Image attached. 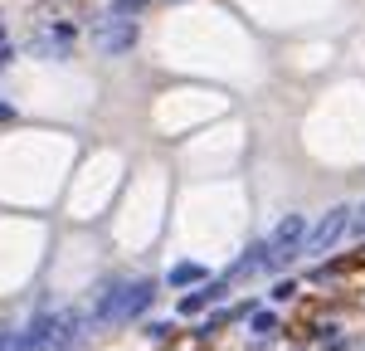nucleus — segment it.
<instances>
[{
	"mask_svg": "<svg viewBox=\"0 0 365 351\" xmlns=\"http://www.w3.org/2000/svg\"><path fill=\"white\" fill-rule=\"evenodd\" d=\"M0 34H5V20H0Z\"/></svg>",
	"mask_w": 365,
	"mask_h": 351,
	"instance_id": "obj_15",
	"label": "nucleus"
},
{
	"mask_svg": "<svg viewBox=\"0 0 365 351\" xmlns=\"http://www.w3.org/2000/svg\"><path fill=\"white\" fill-rule=\"evenodd\" d=\"M249 327H253V337H273V332H278V317L253 307V312H249Z\"/></svg>",
	"mask_w": 365,
	"mask_h": 351,
	"instance_id": "obj_8",
	"label": "nucleus"
},
{
	"mask_svg": "<svg viewBox=\"0 0 365 351\" xmlns=\"http://www.w3.org/2000/svg\"><path fill=\"white\" fill-rule=\"evenodd\" d=\"M205 307H210V292H205V288H200V292H185V297H180V317H200Z\"/></svg>",
	"mask_w": 365,
	"mask_h": 351,
	"instance_id": "obj_7",
	"label": "nucleus"
},
{
	"mask_svg": "<svg viewBox=\"0 0 365 351\" xmlns=\"http://www.w3.org/2000/svg\"><path fill=\"white\" fill-rule=\"evenodd\" d=\"M88 327H93V317H88V312H63V317H58V327H54V347H49V351H73L78 342H83Z\"/></svg>",
	"mask_w": 365,
	"mask_h": 351,
	"instance_id": "obj_4",
	"label": "nucleus"
},
{
	"mask_svg": "<svg viewBox=\"0 0 365 351\" xmlns=\"http://www.w3.org/2000/svg\"><path fill=\"white\" fill-rule=\"evenodd\" d=\"M287 297H297V283H287V278L273 283V302H287Z\"/></svg>",
	"mask_w": 365,
	"mask_h": 351,
	"instance_id": "obj_11",
	"label": "nucleus"
},
{
	"mask_svg": "<svg viewBox=\"0 0 365 351\" xmlns=\"http://www.w3.org/2000/svg\"><path fill=\"white\" fill-rule=\"evenodd\" d=\"M132 44H137V25H132V20H113V25L98 34V49H103V54H127Z\"/></svg>",
	"mask_w": 365,
	"mask_h": 351,
	"instance_id": "obj_5",
	"label": "nucleus"
},
{
	"mask_svg": "<svg viewBox=\"0 0 365 351\" xmlns=\"http://www.w3.org/2000/svg\"><path fill=\"white\" fill-rule=\"evenodd\" d=\"M166 283L170 288H195V283H205V268H200V263H175L166 273Z\"/></svg>",
	"mask_w": 365,
	"mask_h": 351,
	"instance_id": "obj_6",
	"label": "nucleus"
},
{
	"mask_svg": "<svg viewBox=\"0 0 365 351\" xmlns=\"http://www.w3.org/2000/svg\"><path fill=\"white\" fill-rule=\"evenodd\" d=\"M351 234H365V205L356 210V220H351Z\"/></svg>",
	"mask_w": 365,
	"mask_h": 351,
	"instance_id": "obj_13",
	"label": "nucleus"
},
{
	"mask_svg": "<svg viewBox=\"0 0 365 351\" xmlns=\"http://www.w3.org/2000/svg\"><path fill=\"white\" fill-rule=\"evenodd\" d=\"M156 297V283L151 278H137V283H117V288H103L98 307H93V327H113V322L141 317Z\"/></svg>",
	"mask_w": 365,
	"mask_h": 351,
	"instance_id": "obj_1",
	"label": "nucleus"
},
{
	"mask_svg": "<svg viewBox=\"0 0 365 351\" xmlns=\"http://www.w3.org/2000/svg\"><path fill=\"white\" fill-rule=\"evenodd\" d=\"M10 63H15V49H10V44H0V73H5Z\"/></svg>",
	"mask_w": 365,
	"mask_h": 351,
	"instance_id": "obj_12",
	"label": "nucleus"
},
{
	"mask_svg": "<svg viewBox=\"0 0 365 351\" xmlns=\"http://www.w3.org/2000/svg\"><path fill=\"white\" fill-rule=\"evenodd\" d=\"M146 10V0H113V20H132Z\"/></svg>",
	"mask_w": 365,
	"mask_h": 351,
	"instance_id": "obj_9",
	"label": "nucleus"
},
{
	"mask_svg": "<svg viewBox=\"0 0 365 351\" xmlns=\"http://www.w3.org/2000/svg\"><path fill=\"white\" fill-rule=\"evenodd\" d=\"M54 327H58V317L39 312L25 332H15V351H49V347H54Z\"/></svg>",
	"mask_w": 365,
	"mask_h": 351,
	"instance_id": "obj_3",
	"label": "nucleus"
},
{
	"mask_svg": "<svg viewBox=\"0 0 365 351\" xmlns=\"http://www.w3.org/2000/svg\"><path fill=\"white\" fill-rule=\"evenodd\" d=\"M10 117H15V108H10V103H0V122H10Z\"/></svg>",
	"mask_w": 365,
	"mask_h": 351,
	"instance_id": "obj_14",
	"label": "nucleus"
},
{
	"mask_svg": "<svg viewBox=\"0 0 365 351\" xmlns=\"http://www.w3.org/2000/svg\"><path fill=\"white\" fill-rule=\"evenodd\" d=\"M141 337H146V342H166V337H170V322H146V327H141Z\"/></svg>",
	"mask_w": 365,
	"mask_h": 351,
	"instance_id": "obj_10",
	"label": "nucleus"
},
{
	"mask_svg": "<svg viewBox=\"0 0 365 351\" xmlns=\"http://www.w3.org/2000/svg\"><path fill=\"white\" fill-rule=\"evenodd\" d=\"M346 225H351V205H331V210H327V215H322V220H317V225L302 234L297 254H327L341 234H346Z\"/></svg>",
	"mask_w": 365,
	"mask_h": 351,
	"instance_id": "obj_2",
	"label": "nucleus"
}]
</instances>
